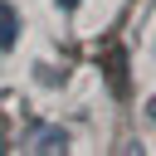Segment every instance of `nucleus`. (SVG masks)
Returning <instances> with one entry per match:
<instances>
[{
  "label": "nucleus",
  "mask_w": 156,
  "mask_h": 156,
  "mask_svg": "<svg viewBox=\"0 0 156 156\" xmlns=\"http://www.w3.org/2000/svg\"><path fill=\"white\" fill-rule=\"evenodd\" d=\"M15 39H20V15H15V5H5V0H0V49L10 54V49H15Z\"/></svg>",
  "instance_id": "nucleus-2"
},
{
  "label": "nucleus",
  "mask_w": 156,
  "mask_h": 156,
  "mask_svg": "<svg viewBox=\"0 0 156 156\" xmlns=\"http://www.w3.org/2000/svg\"><path fill=\"white\" fill-rule=\"evenodd\" d=\"M54 5H58V10H63V15H73V10H78V5H83V0H54Z\"/></svg>",
  "instance_id": "nucleus-3"
},
{
  "label": "nucleus",
  "mask_w": 156,
  "mask_h": 156,
  "mask_svg": "<svg viewBox=\"0 0 156 156\" xmlns=\"http://www.w3.org/2000/svg\"><path fill=\"white\" fill-rule=\"evenodd\" d=\"M146 117H151V122H156V98H151V102H146Z\"/></svg>",
  "instance_id": "nucleus-4"
},
{
  "label": "nucleus",
  "mask_w": 156,
  "mask_h": 156,
  "mask_svg": "<svg viewBox=\"0 0 156 156\" xmlns=\"http://www.w3.org/2000/svg\"><path fill=\"white\" fill-rule=\"evenodd\" d=\"M29 151H68V132L63 127H44V132H34Z\"/></svg>",
  "instance_id": "nucleus-1"
}]
</instances>
